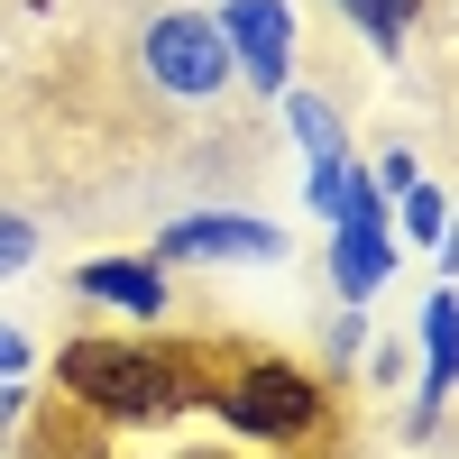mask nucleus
I'll use <instances>...</instances> for the list:
<instances>
[{
    "label": "nucleus",
    "mask_w": 459,
    "mask_h": 459,
    "mask_svg": "<svg viewBox=\"0 0 459 459\" xmlns=\"http://www.w3.org/2000/svg\"><path fill=\"white\" fill-rule=\"evenodd\" d=\"M56 386L92 413V423H175L184 404H194L203 377L147 350V340H110V331H74L56 350Z\"/></svg>",
    "instance_id": "f257e3e1"
},
{
    "label": "nucleus",
    "mask_w": 459,
    "mask_h": 459,
    "mask_svg": "<svg viewBox=\"0 0 459 459\" xmlns=\"http://www.w3.org/2000/svg\"><path fill=\"white\" fill-rule=\"evenodd\" d=\"M194 404H212L221 423L239 441H257V450H303L331 423V395L303 368H285V359H239L221 386H194Z\"/></svg>",
    "instance_id": "f03ea898"
},
{
    "label": "nucleus",
    "mask_w": 459,
    "mask_h": 459,
    "mask_svg": "<svg viewBox=\"0 0 459 459\" xmlns=\"http://www.w3.org/2000/svg\"><path fill=\"white\" fill-rule=\"evenodd\" d=\"M138 65H147V83L175 92V101H212L230 83V47H221V19L212 10H157L138 37Z\"/></svg>",
    "instance_id": "7ed1b4c3"
},
{
    "label": "nucleus",
    "mask_w": 459,
    "mask_h": 459,
    "mask_svg": "<svg viewBox=\"0 0 459 459\" xmlns=\"http://www.w3.org/2000/svg\"><path fill=\"white\" fill-rule=\"evenodd\" d=\"M221 47H230V74H248L257 92H285L294 83V10L285 0H221Z\"/></svg>",
    "instance_id": "20e7f679"
},
{
    "label": "nucleus",
    "mask_w": 459,
    "mask_h": 459,
    "mask_svg": "<svg viewBox=\"0 0 459 459\" xmlns=\"http://www.w3.org/2000/svg\"><path fill=\"white\" fill-rule=\"evenodd\" d=\"M74 294L110 303L129 322H166V257H92V266H74Z\"/></svg>",
    "instance_id": "39448f33"
},
{
    "label": "nucleus",
    "mask_w": 459,
    "mask_h": 459,
    "mask_svg": "<svg viewBox=\"0 0 459 459\" xmlns=\"http://www.w3.org/2000/svg\"><path fill=\"white\" fill-rule=\"evenodd\" d=\"M157 257H285V230L276 221H239V212H194L175 221Z\"/></svg>",
    "instance_id": "423d86ee"
},
{
    "label": "nucleus",
    "mask_w": 459,
    "mask_h": 459,
    "mask_svg": "<svg viewBox=\"0 0 459 459\" xmlns=\"http://www.w3.org/2000/svg\"><path fill=\"white\" fill-rule=\"evenodd\" d=\"M450 386H459V294H432L423 303V395H413V413H404L413 441H432V413H441Z\"/></svg>",
    "instance_id": "0eeeda50"
},
{
    "label": "nucleus",
    "mask_w": 459,
    "mask_h": 459,
    "mask_svg": "<svg viewBox=\"0 0 459 459\" xmlns=\"http://www.w3.org/2000/svg\"><path fill=\"white\" fill-rule=\"evenodd\" d=\"M395 276V230L386 221H331V285L340 303H368Z\"/></svg>",
    "instance_id": "6e6552de"
},
{
    "label": "nucleus",
    "mask_w": 459,
    "mask_h": 459,
    "mask_svg": "<svg viewBox=\"0 0 459 459\" xmlns=\"http://www.w3.org/2000/svg\"><path fill=\"white\" fill-rule=\"evenodd\" d=\"M285 129H294V147H303V157H340V147H350V129H340V110L322 101V92H294L285 83Z\"/></svg>",
    "instance_id": "1a4fd4ad"
},
{
    "label": "nucleus",
    "mask_w": 459,
    "mask_h": 459,
    "mask_svg": "<svg viewBox=\"0 0 459 459\" xmlns=\"http://www.w3.org/2000/svg\"><path fill=\"white\" fill-rule=\"evenodd\" d=\"M386 221L404 230V239H413V248H441V221H450V203L432 194V184H423V175H413V184H404V194H395V212H386Z\"/></svg>",
    "instance_id": "9d476101"
},
{
    "label": "nucleus",
    "mask_w": 459,
    "mask_h": 459,
    "mask_svg": "<svg viewBox=\"0 0 459 459\" xmlns=\"http://www.w3.org/2000/svg\"><path fill=\"white\" fill-rule=\"evenodd\" d=\"M340 10H350V19L377 37V47H404L413 19H423V0H340Z\"/></svg>",
    "instance_id": "9b49d317"
},
{
    "label": "nucleus",
    "mask_w": 459,
    "mask_h": 459,
    "mask_svg": "<svg viewBox=\"0 0 459 459\" xmlns=\"http://www.w3.org/2000/svg\"><path fill=\"white\" fill-rule=\"evenodd\" d=\"M28 257H37V221H19V212H0V276H19Z\"/></svg>",
    "instance_id": "f8f14e48"
},
{
    "label": "nucleus",
    "mask_w": 459,
    "mask_h": 459,
    "mask_svg": "<svg viewBox=\"0 0 459 459\" xmlns=\"http://www.w3.org/2000/svg\"><path fill=\"white\" fill-rule=\"evenodd\" d=\"M368 350V322H359V303H340V331H331V368H350Z\"/></svg>",
    "instance_id": "ddd939ff"
},
{
    "label": "nucleus",
    "mask_w": 459,
    "mask_h": 459,
    "mask_svg": "<svg viewBox=\"0 0 459 459\" xmlns=\"http://www.w3.org/2000/svg\"><path fill=\"white\" fill-rule=\"evenodd\" d=\"M404 184H413V157H404V147H395V157H377V194H386V203H395V194H404Z\"/></svg>",
    "instance_id": "4468645a"
},
{
    "label": "nucleus",
    "mask_w": 459,
    "mask_h": 459,
    "mask_svg": "<svg viewBox=\"0 0 459 459\" xmlns=\"http://www.w3.org/2000/svg\"><path fill=\"white\" fill-rule=\"evenodd\" d=\"M19 423H28V386H0V441H10Z\"/></svg>",
    "instance_id": "2eb2a0df"
},
{
    "label": "nucleus",
    "mask_w": 459,
    "mask_h": 459,
    "mask_svg": "<svg viewBox=\"0 0 459 459\" xmlns=\"http://www.w3.org/2000/svg\"><path fill=\"white\" fill-rule=\"evenodd\" d=\"M19 368H28V340H19L10 322H0V377H19Z\"/></svg>",
    "instance_id": "dca6fc26"
},
{
    "label": "nucleus",
    "mask_w": 459,
    "mask_h": 459,
    "mask_svg": "<svg viewBox=\"0 0 459 459\" xmlns=\"http://www.w3.org/2000/svg\"><path fill=\"white\" fill-rule=\"evenodd\" d=\"M441 266H459V212L441 221Z\"/></svg>",
    "instance_id": "f3484780"
},
{
    "label": "nucleus",
    "mask_w": 459,
    "mask_h": 459,
    "mask_svg": "<svg viewBox=\"0 0 459 459\" xmlns=\"http://www.w3.org/2000/svg\"><path fill=\"white\" fill-rule=\"evenodd\" d=\"M257 459H285V450H257Z\"/></svg>",
    "instance_id": "a211bd4d"
}]
</instances>
